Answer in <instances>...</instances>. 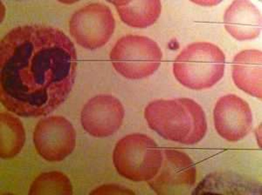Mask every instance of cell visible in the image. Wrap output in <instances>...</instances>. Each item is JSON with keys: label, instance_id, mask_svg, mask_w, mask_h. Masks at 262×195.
Returning <instances> with one entry per match:
<instances>
[{"label": "cell", "instance_id": "6da1fadb", "mask_svg": "<svg viewBox=\"0 0 262 195\" xmlns=\"http://www.w3.org/2000/svg\"><path fill=\"white\" fill-rule=\"evenodd\" d=\"M77 68L75 44L44 25L11 30L0 44V100L16 115L37 118L69 98Z\"/></svg>", "mask_w": 262, "mask_h": 195}, {"label": "cell", "instance_id": "7a4b0ae2", "mask_svg": "<svg viewBox=\"0 0 262 195\" xmlns=\"http://www.w3.org/2000/svg\"><path fill=\"white\" fill-rule=\"evenodd\" d=\"M144 117L149 128L164 139L185 145L199 143L207 132L206 113L188 98L152 101L144 110Z\"/></svg>", "mask_w": 262, "mask_h": 195}, {"label": "cell", "instance_id": "3957f363", "mask_svg": "<svg viewBox=\"0 0 262 195\" xmlns=\"http://www.w3.org/2000/svg\"><path fill=\"white\" fill-rule=\"evenodd\" d=\"M226 56L208 42L189 44L173 63V74L182 86L200 91L211 88L223 78Z\"/></svg>", "mask_w": 262, "mask_h": 195}, {"label": "cell", "instance_id": "277c9868", "mask_svg": "<svg viewBox=\"0 0 262 195\" xmlns=\"http://www.w3.org/2000/svg\"><path fill=\"white\" fill-rule=\"evenodd\" d=\"M113 162L122 177L134 182L149 181L161 168L163 151L145 134H128L116 143Z\"/></svg>", "mask_w": 262, "mask_h": 195}, {"label": "cell", "instance_id": "5b68a950", "mask_svg": "<svg viewBox=\"0 0 262 195\" xmlns=\"http://www.w3.org/2000/svg\"><path fill=\"white\" fill-rule=\"evenodd\" d=\"M114 68L128 80H142L154 74L161 65V49L145 36L126 35L111 51Z\"/></svg>", "mask_w": 262, "mask_h": 195}, {"label": "cell", "instance_id": "8992f818", "mask_svg": "<svg viewBox=\"0 0 262 195\" xmlns=\"http://www.w3.org/2000/svg\"><path fill=\"white\" fill-rule=\"evenodd\" d=\"M116 20L104 4L92 3L78 10L69 21V31L75 42L88 50L107 44L113 35Z\"/></svg>", "mask_w": 262, "mask_h": 195}, {"label": "cell", "instance_id": "52a82bcc", "mask_svg": "<svg viewBox=\"0 0 262 195\" xmlns=\"http://www.w3.org/2000/svg\"><path fill=\"white\" fill-rule=\"evenodd\" d=\"M163 162L158 175L148 181L159 195L187 194L196 182V166L185 152L164 148Z\"/></svg>", "mask_w": 262, "mask_h": 195}, {"label": "cell", "instance_id": "ba28073f", "mask_svg": "<svg viewBox=\"0 0 262 195\" xmlns=\"http://www.w3.org/2000/svg\"><path fill=\"white\" fill-rule=\"evenodd\" d=\"M36 151L50 162H59L75 150L76 133L75 128L62 116L42 118L33 132Z\"/></svg>", "mask_w": 262, "mask_h": 195}, {"label": "cell", "instance_id": "9c48e42d", "mask_svg": "<svg viewBox=\"0 0 262 195\" xmlns=\"http://www.w3.org/2000/svg\"><path fill=\"white\" fill-rule=\"evenodd\" d=\"M124 115V107L117 98L108 94L97 95L84 106L81 125L90 135L105 138L119 130Z\"/></svg>", "mask_w": 262, "mask_h": 195}, {"label": "cell", "instance_id": "30bf717a", "mask_svg": "<svg viewBox=\"0 0 262 195\" xmlns=\"http://www.w3.org/2000/svg\"><path fill=\"white\" fill-rule=\"evenodd\" d=\"M215 129L229 142L244 139L253 126V113L247 101L235 94L220 98L213 111Z\"/></svg>", "mask_w": 262, "mask_h": 195}, {"label": "cell", "instance_id": "8fae6325", "mask_svg": "<svg viewBox=\"0 0 262 195\" xmlns=\"http://www.w3.org/2000/svg\"><path fill=\"white\" fill-rule=\"evenodd\" d=\"M224 25L227 33L238 41L259 37L261 31V15L250 1H233L224 14Z\"/></svg>", "mask_w": 262, "mask_h": 195}, {"label": "cell", "instance_id": "7c38bea8", "mask_svg": "<svg viewBox=\"0 0 262 195\" xmlns=\"http://www.w3.org/2000/svg\"><path fill=\"white\" fill-rule=\"evenodd\" d=\"M261 51L245 50L232 60V76L238 88L261 100Z\"/></svg>", "mask_w": 262, "mask_h": 195}, {"label": "cell", "instance_id": "4fadbf2b", "mask_svg": "<svg viewBox=\"0 0 262 195\" xmlns=\"http://www.w3.org/2000/svg\"><path fill=\"white\" fill-rule=\"evenodd\" d=\"M261 185L250 178L232 172H216L207 175L191 194H261Z\"/></svg>", "mask_w": 262, "mask_h": 195}, {"label": "cell", "instance_id": "5bb4252c", "mask_svg": "<svg viewBox=\"0 0 262 195\" xmlns=\"http://www.w3.org/2000/svg\"><path fill=\"white\" fill-rule=\"evenodd\" d=\"M120 18L128 27L144 29L150 27L160 17L161 2L158 0L111 1Z\"/></svg>", "mask_w": 262, "mask_h": 195}, {"label": "cell", "instance_id": "9a60e30c", "mask_svg": "<svg viewBox=\"0 0 262 195\" xmlns=\"http://www.w3.org/2000/svg\"><path fill=\"white\" fill-rule=\"evenodd\" d=\"M1 140L0 156L12 159L20 153L26 141V132L20 119L9 112L0 113Z\"/></svg>", "mask_w": 262, "mask_h": 195}, {"label": "cell", "instance_id": "2e32d148", "mask_svg": "<svg viewBox=\"0 0 262 195\" xmlns=\"http://www.w3.org/2000/svg\"><path fill=\"white\" fill-rule=\"evenodd\" d=\"M29 194H73V186L67 175L60 172L43 173L31 185Z\"/></svg>", "mask_w": 262, "mask_h": 195}, {"label": "cell", "instance_id": "e0dca14e", "mask_svg": "<svg viewBox=\"0 0 262 195\" xmlns=\"http://www.w3.org/2000/svg\"><path fill=\"white\" fill-rule=\"evenodd\" d=\"M90 194H135L131 190L119 185H103L90 192Z\"/></svg>", "mask_w": 262, "mask_h": 195}]
</instances>
